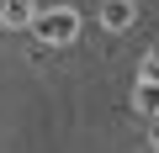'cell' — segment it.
Listing matches in <instances>:
<instances>
[{
  "instance_id": "4",
  "label": "cell",
  "mask_w": 159,
  "mask_h": 153,
  "mask_svg": "<svg viewBox=\"0 0 159 153\" xmlns=\"http://www.w3.org/2000/svg\"><path fill=\"white\" fill-rule=\"evenodd\" d=\"M133 106H138L143 116H154V121H159V85H143V79H138V90H133Z\"/></svg>"
},
{
  "instance_id": "6",
  "label": "cell",
  "mask_w": 159,
  "mask_h": 153,
  "mask_svg": "<svg viewBox=\"0 0 159 153\" xmlns=\"http://www.w3.org/2000/svg\"><path fill=\"white\" fill-rule=\"evenodd\" d=\"M154 148H159V121H154Z\"/></svg>"
},
{
  "instance_id": "2",
  "label": "cell",
  "mask_w": 159,
  "mask_h": 153,
  "mask_svg": "<svg viewBox=\"0 0 159 153\" xmlns=\"http://www.w3.org/2000/svg\"><path fill=\"white\" fill-rule=\"evenodd\" d=\"M133 21H138V6H127V0H122V6H101V27L106 32H122Z\"/></svg>"
},
{
  "instance_id": "3",
  "label": "cell",
  "mask_w": 159,
  "mask_h": 153,
  "mask_svg": "<svg viewBox=\"0 0 159 153\" xmlns=\"http://www.w3.org/2000/svg\"><path fill=\"white\" fill-rule=\"evenodd\" d=\"M27 21H37V6H21V0L0 6V27H27Z\"/></svg>"
},
{
  "instance_id": "1",
  "label": "cell",
  "mask_w": 159,
  "mask_h": 153,
  "mask_svg": "<svg viewBox=\"0 0 159 153\" xmlns=\"http://www.w3.org/2000/svg\"><path fill=\"white\" fill-rule=\"evenodd\" d=\"M37 37L43 42H74V32H80V11H69V6H53V11H37Z\"/></svg>"
},
{
  "instance_id": "5",
  "label": "cell",
  "mask_w": 159,
  "mask_h": 153,
  "mask_svg": "<svg viewBox=\"0 0 159 153\" xmlns=\"http://www.w3.org/2000/svg\"><path fill=\"white\" fill-rule=\"evenodd\" d=\"M143 85H159V48L143 53Z\"/></svg>"
}]
</instances>
